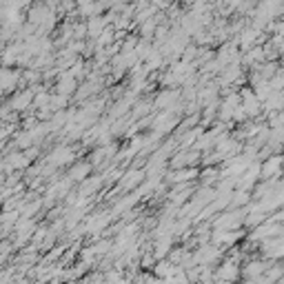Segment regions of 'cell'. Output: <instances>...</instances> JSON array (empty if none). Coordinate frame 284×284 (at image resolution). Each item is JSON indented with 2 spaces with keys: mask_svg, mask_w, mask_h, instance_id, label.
<instances>
[{
  "mask_svg": "<svg viewBox=\"0 0 284 284\" xmlns=\"http://www.w3.org/2000/svg\"><path fill=\"white\" fill-rule=\"evenodd\" d=\"M282 167H284V160H282V158H271L269 162H264L262 173H264L267 178H273V176H278V173H280Z\"/></svg>",
  "mask_w": 284,
  "mask_h": 284,
  "instance_id": "1",
  "label": "cell"
},
{
  "mask_svg": "<svg viewBox=\"0 0 284 284\" xmlns=\"http://www.w3.org/2000/svg\"><path fill=\"white\" fill-rule=\"evenodd\" d=\"M73 87H75V82H73V78H71V75H65L63 82L58 84V89H60V93H63V96H67L69 91H73Z\"/></svg>",
  "mask_w": 284,
  "mask_h": 284,
  "instance_id": "4",
  "label": "cell"
},
{
  "mask_svg": "<svg viewBox=\"0 0 284 284\" xmlns=\"http://www.w3.org/2000/svg\"><path fill=\"white\" fill-rule=\"evenodd\" d=\"M193 176H198V171H193V169H187V171H180L173 176V180L176 182H184V180H189V178H193Z\"/></svg>",
  "mask_w": 284,
  "mask_h": 284,
  "instance_id": "6",
  "label": "cell"
},
{
  "mask_svg": "<svg viewBox=\"0 0 284 284\" xmlns=\"http://www.w3.org/2000/svg\"><path fill=\"white\" fill-rule=\"evenodd\" d=\"M89 173V164H80V167H73L71 169V180H82L84 176Z\"/></svg>",
  "mask_w": 284,
  "mask_h": 284,
  "instance_id": "5",
  "label": "cell"
},
{
  "mask_svg": "<svg viewBox=\"0 0 284 284\" xmlns=\"http://www.w3.org/2000/svg\"><path fill=\"white\" fill-rule=\"evenodd\" d=\"M102 25H105V20H93L91 25H89V34H91V36H96L98 31L102 29Z\"/></svg>",
  "mask_w": 284,
  "mask_h": 284,
  "instance_id": "8",
  "label": "cell"
},
{
  "mask_svg": "<svg viewBox=\"0 0 284 284\" xmlns=\"http://www.w3.org/2000/svg\"><path fill=\"white\" fill-rule=\"evenodd\" d=\"M142 178H144V173H142V171H131L129 176H127V182L122 180V187H125V189H131L134 184H138Z\"/></svg>",
  "mask_w": 284,
  "mask_h": 284,
  "instance_id": "2",
  "label": "cell"
},
{
  "mask_svg": "<svg viewBox=\"0 0 284 284\" xmlns=\"http://www.w3.org/2000/svg\"><path fill=\"white\" fill-rule=\"evenodd\" d=\"M217 276H220V278H235V276H238V267H235L233 262H226L224 267L220 269V273H217Z\"/></svg>",
  "mask_w": 284,
  "mask_h": 284,
  "instance_id": "3",
  "label": "cell"
},
{
  "mask_svg": "<svg viewBox=\"0 0 284 284\" xmlns=\"http://www.w3.org/2000/svg\"><path fill=\"white\" fill-rule=\"evenodd\" d=\"M264 269H267V267H264V264H260V262H251L249 267H247V276H249V278H253L255 273L264 271Z\"/></svg>",
  "mask_w": 284,
  "mask_h": 284,
  "instance_id": "7",
  "label": "cell"
}]
</instances>
